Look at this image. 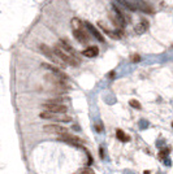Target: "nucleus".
Instances as JSON below:
<instances>
[{
	"instance_id": "obj_1",
	"label": "nucleus",
	"mask_w": 173,
	"mask_h": 174,
	"mask_svg": "<svg viewBox=\"0 0 173 174\" xmlns=\"http://www.w3.org/2000/svg\"><path fill=\"white\" fill-rule=\"evenodd\" d=\"M52 49H53L55 55H56V56L61 60V63H63L64 65H69V66H78L79 64H81L79 57H76V56H72V55L66 53V52L63 51V49L59 47L57 44H55V47L52 48Z\"/></svg>"
},
{
	"instance_id": "obj_2",
	"label": "nucleus",
	"mask_w": 173,
	"mask_h": 174,
	"mask_svg": "<svg viewBox=\"0 0 173 174\" xmlns=\"http://www.w3.org/2000/svg\"><path fill=\"white\" fill-rule=\"evenodd\" d=\"M39 51H40L46 57H48L51 61H53L55 64H57V65H60L61 68H64V64L61 63V60L55 55V52H53L52 48H49L48 46H46V44H40V46H39Z\"/></svg>"
},
{
	"instance_id": "obj_3",
	"label": "nucleus",
	"mask_w": 173,
	"mask_h": 174,
	"mask_svg": "<svg viewBox=\"0 0 173 174\" xmlns=\"http://www.w3.org/2000/svg\"><path fill=\"white\" fill-rule=\"evenodd\" d=\"M57 139H59L60 142L70 144V145H73V147H81V145L83 144V140H82V139H79L78 137H74V135H72V134H69V133L63 134V135H59Z\"/></svg>"
},
{
	"instance_id": "obj_4",
	"label": "nucleus",
	"mask_w": 173,
	"mask_h": 174,
	"mask_svg": "<svg viewBox=\"0 0 173 174\" xmlns=\"http://www.w3.org/2000/svg\"><path fill=\"white\" fill-rule=\"evenodd\" d=\"M42 108L46 112L55 113V114H64L65 112L68 111L66 105H64V104H51V103H47V101L42 105Z\"/></svg>"
},
{
	"instance_id": "obj_5",
	"label": "nucleus",
	"mask_w": 173,
	"mask_h": 174,
	"mask_svg": "<svg viewBox=\"0 0 173 174\" xmlns=\"http://www.w3.org/2000/svg\"><path fill=\"white\" fill-rule=\"evenodd\" d=\"M40 118L43 120H53V121H61V122H70L72 118L64 114H55V113H49V112H42L40 113Z\"/></svg>"
},
{
	"instance_id": "obj_6",
	"label": "nucleus",
	"mask_w": 173,
	"mask_h": 174,
	"mask_svg": "<svg viewBox=\"0 0 173 174\" xmlns=\"http://www.w3.org/2000/svg\"><path fill=\"white\" fill-rule=\"evenodd\" d=\"M43 130L46 133H49V134H57V135H63V134H66L69 133V130L66 127L60 126V125H56V124H52V125H46L43 127Z\"/></svg>"
},
{
	"instance_id": "obj_7",
	"label": "nucleus",
	"mask_w": 173,
	"mask_h": 174,
	"mask_svg": "<svg viewBox=\"0 0 173 174\" xmlns=\"http://www.w3.org/2000/svg\"><path fill=\"white\" fill-rule=\"evenodd\" d=\"M73 35H74V38L78 40L79 43H82V44H87L89 40H90V35H89V32L86 31L85 29L73 30Z\"/></svg>"
},
{
	"instance_id": "obj_8",
	"label": "nucleus",
	"mask_w": 173,
	"mask_h": 174,
	"mask_svg": "<svg viewBox=\"0 0 173 174\" xmlns=\"http://www.w3.org/2000/svg\"><path fill=\"white\" fill-rule=\"evenodd\" d=\"M59 47L61 48L63 51H65L66 53H69V55H72V56H76V57H78V53L76 52V49L70 46V43H68L65 39H60L57 43H56Z\"/></svg>"
},
{
	"instance_id": "obj_9",
	"label": "nucleus",
	"mask_w": 173,
	"mask_h": 174,
	"mask_svg": "<svg viewBox=\"0 0 173 174\" xmlns=\"http://www.w3.org/2000/svg\"><path fill=\"white\" fill-rule=\"evenodd\" d=\"M85 25H86L87 30H89V31H90L91 34H93V35H94L95 39H98V40H100V42H104V36H103V34L98 31V30H96V27H95L93 23H90V22H86Z\"/></svg>"
},
{
	"instance_id": "obj_10",
	"label": "nucleus",
	"mask_w": 173,
	"mask_h": 174,
	"mask_svg": "<svg viewBox=\"0 0 173 174\" xmlns=\"http://www.w3.org/2000/svg\"><path fill=\"white\" fill-rule=\"evenodd\" d=\"M42 66L46 68L47 70H51L52 74H56V76H59V77H61V78H64V79H68V76H66L64 72H61L59 68H56V66H53V65H51V64H43Z\"/></svg>"
},
{
	"instance_id": "obj_11",
	"label": "nucleus",
	"mask_w": 173,
	"mask_h": 174,
	"mask_svg": "<svg viewBox=\"0 0 173 174\" xmlns=\"http://www.w3.org/2000/svg\"><path fill=\"white\" fill-rule=\"evenodd\" d=\"M117 1H119L121 5H124L125 8L130 9V11H137V9H139L138 3L134 1V0H117Z\"/></svg>"
},
{
	"instance_id": "obj_12",
	"label": "nucleus",
	"mask_w": 173,
	"mask_h": 174,
	"mask_svg": "<svg viewBox=\"0 0 173 174\" xmlns=\"http://www.w3.org/2000/svg\"><path fill=\"white\" fill-rule=\"evenodd\" d=\"M98 53H99V48L96 46H89L82 51V55L86 57H95V56H98Z\"/></svg>"
},
{
	"instance_id": "obj_13",
	"label": "nucleus",
	"mask_w": 173,
	"mask_h": 174,
	"mask_svg": "<svg viewBox=\"0 0 173 174\" xmlns=\"http://www.w3.org/2000/svg\"><path fill=\"white\" fill-rule=\"evenodd\" d=\"M147 29H148V21L144 18H142L138 22V25H135V32L137 34H143L144 31H147Z\"/></svg>"
},
{
	"instance_id": "obj_14",
	"label": "nucleus",
	"mask_w": 173,
	"mask_h": 174,
	"mask_svg": "<svg viewBox=\"0 0 173 174\" xmlns=\"http://www.w3.org/2000/svg\"><path fill=\"white\" fill-rule=\"evenodd\" d=\"M116 137H117V139L121 140V142H129V140H130V137L126 135L121 129H117V130H116Z\"/></svg>"
},
{
	"instance_id": "obj_15",
	"label": "nucleus",
	"mask_w": 173,
	"mask_h": 174,
	"mask_svg": "<svg viewBox=\"0 0 173 174\" xmlns=\"http://www.w3.org/2000/svg\"><path fill=\"white\" fill-rule=\"evenodd\" d=\"M129 104H130L133 108H135V109H141V108H142L141 103H139L138 100H134V99H131V100L129 101Z\"/></svg>"
},
{
	"instance_id": "obj_16",
	"label": "nucleus",
	"mask_w": 173,
	"mask_h": 174,
	"mask_svg": "<svg viewBox=\"0 0 173 174\" xmlns=\"http://www.w3.org/2000/svg\"><path fill=\"white\" fill-rule=\"evenodd\" d=\"M76 174H95V173H94V170L90 169V168H83V169L78 170Z\"/></svg>"
},
{
	"instance_id": "obj_17",
	"label": "nucleus",
	"mask_w": 173,
	"mask_h": 174,
	"mask_svg": "<svg viewBox=\"0 0 173 174\" xmlns=\"http://www.w3.org/2000/svg\"><path fill=\"white\" fill-rule=\"evenodd\" d=\"M139 60H141V57H139L138 55H134V56L131 57V61H133V63H138Z\"/></svg>"
},
{
	"instance_id": "obj_18",
	"label": "nucleus",
	"mask_w": 173,
	"mask_h": 174,
	"mask_svg": "<svg viewBox=\"0 0 173 174\" xmlns=\"http://www.w3.org/2000/svg\"><path fill=\"white\" fill-rule=\"evenodd\" d=\"M99 155H100V157L102 158H104V152H103V148H102V147L99 148Z\"/></svg>"
},
{
	"instance_id": "obj_19",
	"label": "nucleus",
	"mask_w": 173,
	"mask_h": 174,
	"mask_svg": "<svg viewBox=\"0 0 173 174\" xmlns=\"http://www.w3.org/2000/svg\"><path fill=\"white\" fill-rule=\"evenodd\" d=\"M96 130H98V133H102V131H103V126H102V125H100V126L96 125Z\"/></svg>"
},
{
	"instance_id": "obj_20",
	"label": "nucleus",
	"mask_w": 173,
	"mask_h": 174,
	"mask_svg": "<svg viewBox=\"0 0 173 174\" xmlns=\"http://www.w3.org/2000/svg\"><path fill=\"white\" fill-rule=\"evenodd\" d=\"M113 76H115V73L112 72V73H110V78H113Z\"/></svg>"
},
{
	"instance_id": "obj_21",
	"label": "nucleus",
	"mask_w": 173,
	"mask_h": 174,
	"mask_svg": "<svg viewBox=\"0 0 173 174\" xmlns=\"http://www.w3.org/2000/svg\"><path fill=\"white\" fill-rule=\"evenodd\" d=\"M144 174H150V172H144Z\"/></svg>"
},
{
	"instance_id": "obj_22",
	"label": "nucleus",
	"mask_w": 173,
	"mask_h": 174,
	"mask_svg": "<svg viewBox=\"0 0 173 174\" xmlns=\"http://www.w3.org/2000/svg\"><path fill=\"white\" fill-rule=\"evenodd\" d=\"M172 126H173V122H172Z\"/></svg>"
}]
</instances>
